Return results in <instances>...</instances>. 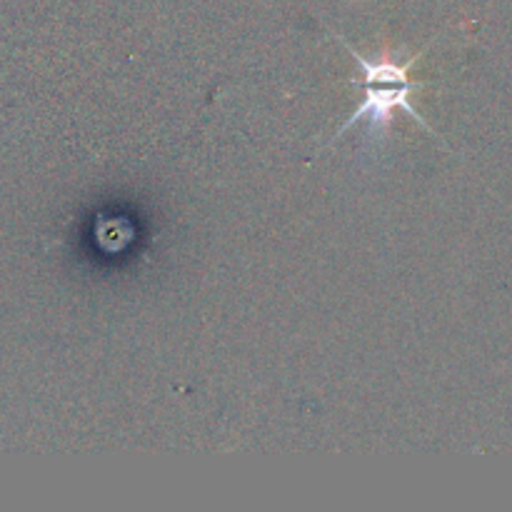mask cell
<instances>
[{
    "instance_id": "obj_1",
    "label": "cell",
    "mask_w": 512,
    "mask_h": 512,
    "mask_svg": "<svg viewBox=\"0 0 512 512\" xmlns=\"http://www.w3.org/2000/svg\"><path fill=\"white\" fill-rule=\"evenodd\" d=\"M333 35L345 45V50L350 53V58L360 65V70H363V80H360V85H363V90H365V98H363V103L355 108V113L350 115V118L345 120L338 130H335L333 138L328 140V145H325L323 150H328L330 145L338 143V140L343 138L350 128H355V125L363 123V120L368 123V128H365V145H375V148H378V145L385 140V135H388L390 125H393L395 115L398 113H405V115H410L413 120H418V123L423 125L430 135H433V138H438L440 143H443V138H440V135L435 133V130L430 128L423 118H420L418 110L410 105V95H413L415 90L430 85V83H415V80H410V73H413V68L418 65V60L428 53L430 45L433 43H428V48L420 50L418 55H413V58H408L400 63V60L363 58V55H360L353 45L345 43V38H340L338 33H333Z\"/></svg>"
}]
</instances>
